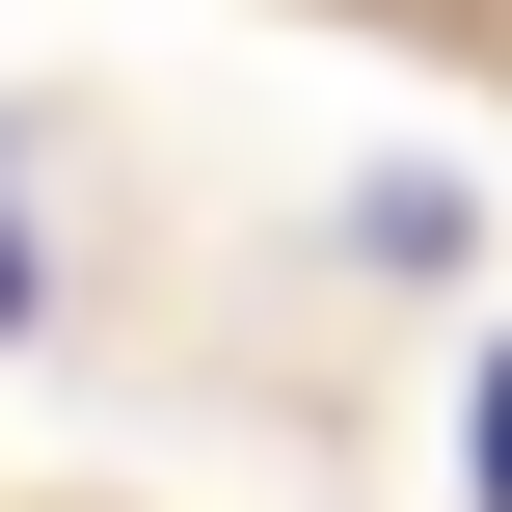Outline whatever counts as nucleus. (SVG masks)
Segmentation results:
<instances>
[{"instance_id": "obj_1", "label": "nucleus", "mask_w": 512, "mask_h": 512, "mask_svg": "<svg viewBox=\"0 0 512 512\" xmlns=\"http://www.w3.org/2000/svg\"><path fill=\"white\" fill-rule=\"evenodd\" d=\"M459 486H486V512H512V351H486V432H459Z\"/></svg>"}, {"instance_id": "obj_2", "label": "nucleus", "mask_w": 512, "mask_h": 512, "mask_svg": "<svg viewBox=\"0 0 512 512\" xmlns=\"http://www.w3.org/2000/svg\"><path fill=\"white\" fill-rule=\"evenodd\" d=\"M0 324H27V243H0Z\"/></svg>"}]
</instances>
